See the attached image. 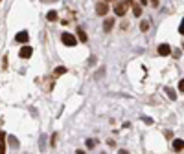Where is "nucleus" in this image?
<instances>
[{
    "label": "nucleus",
    "instance_id": "ddd939ff",
    "mask_svg": "<svg viewBox=\"0 0 184 154\" xmlns=\"http://www.w3.org/2000/svg\"><path fill=\"white\" fill-rule=\"evenodd\" d=\"M133 13H134V17H140V15H142V6L134 4V6H133Z\"/></svg>",
    "mask_w": 184,
    "mask_h": 154
},
{
    "label": "nucleus",
    "instance_id": "4be33fe9",
    "mask_svg": "<svg viewBox=\"0 0 184 154\" xmlns=\"http://www.w3.org/2000/svg\"><path fill=\"white\" fill-rule=\"evenodd\" d=\"M151 4L153 6H158V0H151Z\"/></svg>",
    "mask_w": 184,
    "mask_h": 154
},
{
    "label": "nucleus",
    "instance_id": "393cba45",
    "mask_svg": "<svg viewBox=\"0 0 184 154\" xmlns=\"http://www.w3.org/2000/svg\"><path fill=\"white\" fill-rule=\"evenodd\" d=\"M120 154H129V152L127 150H120Z\"/></svg>",
    "mask_w": 184,
    "mask_h": 154
},
{
    "label": "nucleus",
    "instance_id": "cd10ccee",
    "mask_svg": "<svg viewBox=\"0 0 184 154\" xmlns=\"http://www.w3.org/2000/svg\"><path fill=\"white\" fill-rule=\"evenodd\" d=\"M105 2H109V0H105Z\"/></svg>",
    "mask_w": 184,
    "mask_h": 154
},
{
    "label": "nucleus",
    "instance_id": "423d86ee",
    "mask_svg": "<svg viewBox=\"0 0 184 154\" xmlns=\"http://www.w3.org/2000/svg\"><path fill=\"white\" fill-rule=\"evenodd\" d=\"M114 13H116L118 17H123L125 15V4H122V2L114 4Z\"/></svg>",
    "mask_w": 184,
    "mask_h": 154
},
{
    "label": "nucleus",
    "instance_id": "c85d7f7f",
    "mask_svg": "<svg viewBox=\"0 0 184 154\" xmlns=\"http://www.w3.org/2000/svg\"><path fill=\"white\" fill-rule=\"evenodd\" d=\"M0 2H2V0H0Z\"/></svg>",
    "mask_w": 184,
    "mask_h": 154
},
{
    "label": "nucleus",
    "instance_id": "9d476101",
    "mask_svg": "<svg viewBox=\"0 0 184 154\" xmlns=\"http://www.w3.org/2000/svg\"><path fill=\"white\" fill-rule=\"evenodd\" d=\"M46 18H48L50 22H55V20L59 18V15H57V11H54V9H52V11H48V15H46Z\"/></svg>",
    "mask_w": 184,
    "mask_h": 154
},
{
    "label": "nucleus",
    "instance_id": "20e7f679",
    "mask_svg": "<svg viewBox=\"0 0 184 154\" xmlns=\"http://www.w3.org/2000/svg\"><path fill=\"white\" fill-rule=\"evenodd\" d=\"M96 13H98V15H101V17H103V15H107V13H109V6H107L105 2H100V4L96 6Z\"/></svg>",
    "mask_w": 184,
    "mask_h": 154
},
{
    "label": "nucleus",
    "instance_id": "1a4fd4ad",
    "mask_svg": "<svg viewBox=\"0 0 184 154\" xmlns=\"http://www.w3.org/2000/svg\"><path fill=\"white\" fill-rule=\"evenodd\" d=\"M112 26H114V18H107V20H105V24H103V30H105V31H110Z\"/></svg>",
    "mask_w": 184,
    "mask_h": 154
},
{
    "label": "nucleus",
    "instance_id": "f03ea898",
    "mask_svg": "<svg viewBox=\"0 0 184 154\" xmlns=\"http://www.w3.org/2000/svg\"><path fill=\"white\" fill-rule=\"evenodd\" d=\"M31 53H33V48H31V46H24V48H22V50L18 52V55H20L22 59H30V57H31Z\"/></svg>",
    "mask_w": 184,
    "mask_h": 154
},
{
    "label": "nucleus",
    "instance_id": "2eb2a0df",
    "mask_svg": "<svg viewBox=\"0 0 184 154\" xmlns=\"http://www.w3.org/2000/svg\"><path fill=\"white\" fill-rule=\"evenodd\" d=\"M63 74H66V68H64V66H59V68L54 72V77H59V75H63Z\"/></svg>",
    "mask_w": 184,
    "mask_h": 154
},
{
    "label": "nucleus",
    "instance_id": "aec40b11",
    "mask_svg": "<svg viewBox=\"0 0 184 154\" xmlns=\"http://www.w3.org/2000/svg\"><path fill=\"white\" fill-rule=\"evenodd\" d=\"M179 90L184 92V79H180V83H179Z\"/></svg>",
    "mask_w": 184,
    "mask_h": 154
},
{
    "label": "nucleus",
    "instance_id": "a211bd4d",
    "mask_svg": "<svg viewBox=\"0 0 184 154\" xmlns=\"http://www.w3.org/2000/svg\"><path fill=\"white\" fill-rule=\"evenodd\" d=\"M55 143H57V134H54V136H52V141H50V145H52V147H55Z\"/></svg>",
    "mask_w": 184,
    "mask_h": 154
},
{
    "label": "nucleus",
    "instance_id": "a878e982",
    "mask_svg": "<svg viewBox=\"0 0 184 154\" xmlns=\"http://www.w3.org/2000/svg\"><path fill=\"white\" fill-rule=\"evenodd\" d=\"M140 2H142V4H144V6H146V4H147V0H140Z\"/></svg>",
    "mask_w": 184,
    "mask_h": 154
},
{
    "label": "nucleus",
    "instance_id": "0eeeda50",
    "mask_svg": "<svg viewBox=\"0 0 184 154\" xmlns=\"http://www.w3.org/2000/svg\"><path fill=\"white\" fill-rule=\"evenodd\" d=\"M184 149V140H173V150L180 152Z\"/></svg>",
    "mask_w": 184,
    "mask_h": 154
},
{
    "label": "nucleus",
    "instance_id": "412c9836",
    "mask_svg": "<svg viewBox=\"0 0 184 154\" xmlns=\"http://www.w3.org/2000/svg\"><path fill=\"white\" fill-rule=\"evenodd\" d=\"M142 119H144V121H146V123H149V125H151V123H153V119H151V118H142Z\"/></svg>",
    "mask_w": 184,
    "mask_h": 154
},
{
    "label": "nucleus",
    "instance_id": "bb28decb",
    "mask_svg": "<svg viewBox=\"0 0 184 154\" xmlns=\"http://www.w3.org/2000/svg\"><path fill=\"white\" fill-rule=\"evenodd\" d=\"M182 50H184V42H182Z\"/></svg>",
    "mask_w": 184,
    "mask_h": 154
},
{
    "label": "nucleus",
    "instance_id": "dca6fc26",
    "mask_svg": "<svg viewBox=\"0 0 184 154\" xmlns=\"http://www.w3.org/2000/svg\"><path fill=\"white\" fill-rule=\"evenodd\" d=\"M140 30H142V31H147V30H149V22H146V20H144L142 24H140Z\"/></svg>",
    "mask_w": 184,
    "mask_h": 154
},
{
    "label": "nucleus",
    "instance_id": "f257e3e1",
    "mask_svg": "<svg viewBox=\"0 0 184 154\" xmlns=\"http://www.w3.org/2000/svg\"><path fill=\"white\" fill-rule=\"evenodd\" d=\"M61 40H63L64 46H76V44H77V39L72 33H63L61 35Z\"/></svg>",
    "mask_w": 184,
    "mask_h": 154
},
{
    "label": "nucleus",
    "instance_id": "7ed1b4c3",
    "mask_svg": "<svg viewBox=\"0 0 184 154\" xmlns=\"http://www.w3.org/2000/svg\"><path fill=\"white\" fill-rule=\"evenodd\" d=\"M15 40H17V42H28V40H30L28 31H18V33L15 35Z\"/></svg>",
    "mask_w": 184,
    "mask_h": 154
},
{
    "label": "nucleus",
    "instance_id": "5701e85b",
    "mask_svg": "<svg viewBox=\"0 0 184 154\" xmlns=\"http://www.w3.org/2000/svg\"><path fill=\"white\" fill-rule=\"evenodd\" d=\"M76 154H85V152H83V150L79 149V150H76Z\"/></svg>",
    "mask_w": 184,
    "mask_h": 154
},
{
    "label": "nucleus",
    "instance_id": "39448f33",
    "mask_svg": "<svg viewBox=\"0 0 184 154\" xmlns=\"http://www.w3.org/2000/svg\"><path fill=\"white\" fill-rule=\"evenodd\" d=\"M158 55H162V57H166V55H169L171 53V48L168 46V44H160V46H158Z\"/></svg>",
    "mask_w": 184,
    "mask_h": 154
},
{
    "label": "nucleus",
    "instance_id": "f8f14e48",
    "mask_svg": "<svg viewBox=\"0 0 184 154\" xmlns=\"http://www.w3.org/2000/svg\"><path fill=\"white\" fill-rule=\"evenodd\" d=\"M164 90H166V94H168V97H169V99H173V101L177 99V94H175V90H171V88H169V86H166V88H164Z\"/></svg>",
    "mask_w": 184,
    "mask_h": 154
},
{
    "label": "nucleus",
    "instance_id": "9b49d317",
    "mask_svg": "<svg viewBox=\"0 0 184 154\" xmlns=\"http://www.w3.org/2000/svg\"><path fill=\"white\" fill-rule=\"evenodd\" d=\"M77 40H81V42H87V33H85L81 28H77Z\"/></svg>",
    "mask_w": 184,
    "mask_h": 154
},
{
    "label": "nucleus",
    "instance_id": "b1692460",
    "mask_svg": "<svg viewBox=\"0 0 184 154\" xmlns=\"http://www.w3.org/2000/svg\"><path fill=\"white\" fill-rule=\"evenodd\" d=\"M133 2V0H123V4H131Z\"/></svg>",
    "mask_w": 184,
    "mask_h": 154
},
{
    "label": "nucleus",
    "instance_id": "4468645a",
    "mask_svg": "<svg viewBox=\"0 0 184 154\" xmlns=\"http://www.w3.org/2000/svg\"><path fill=\"white\" fill-rule=\"evenodd\" d=\"M8 140H9V145H11L13 149H18V140H17L15 136H9Z\"/></svg>",
    "mask_w": 184,
    "mask_h": 154
},
{
    "label": "nucleus",
    "instance_id": "f3484780",
    "mask_svg": "<svg viewBox=\"0 0 184 154\" xmlns=\"http://www.w3.org/2000/svg\"><path fill=\"white\" fill-rule=\"evenodd\" d=\"M179 33L184 35V18H182V22H180V26H179Z\"/></svg>",
    "mask_w": 184,
    "mask_h": 154
},
{
    "label": "nucleus",
    "instance_id": "6ab92c4d",
    "mask_svg": "<svg viewBox=\"0 0 184 154\" xmlns=\"http://www.w3.org/2000/svg\"><path fill=\"white\" fill-rule=\"evenodd\" d=\"M94 145H96L94 140H88V141H87V147H88V149H94Z\"/></svg>",
    "mask_w": 184,
    "mask_h": 154
},
{
    "label": "nucleus",
    "instance_id": "6e6552de",
    "mask_svg": "<svg viewBox=\"0 0 184 154\" xmlns=\"http://www.w3.org/2000/svg\"><path fill=\"white\" fill-rule=\"evenodd\" d=\"M6 134L4 132H0V154H6Z\"/></svg>",
    "mask_w": 184,
    "mask_h": 154
}]
</instances>
